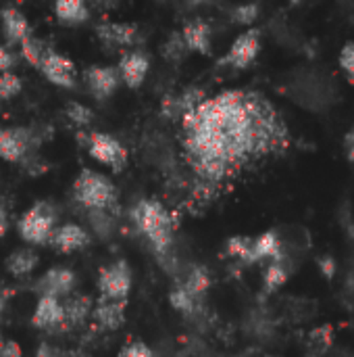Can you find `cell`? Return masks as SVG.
<instances>
[{
	"label": "cell",
	"mask_w": 354,
	"mask_h": 357,
	"mask_svg": "<svg viewBox=\"0 0 354 357\" xmlns=\"http://www.w3.org/2000/svg\"><path fill=\"white\" fill-rule=\"evenodd\" d=\"M179 121L186 163L204 188L221 186L246 163L284 149L288 140L273 107L244 90L204 98Z\"/></svg>",
	"instance_id": "6da1fadb"
},
{
	"label": "cell",
	"mask_w": 354,
	"mask_h": 357,
	"mask_svg": "<svg viewBox=\"0 0 354 357\" xmlns=\"http://www.w3.org/2000/svg\"><path fill=\"white\" fill-rule=\"evenodd\" d=\"M129 220L136 230L150 243L156 257L171 253L175 220L169 209L156 199H140L129 209Z\"/></svg>",
	"instance_id": "7a4b0ae2"
},
{
	"label": "cell",
	"mask_w": 354,
	"mask_h": 357,
	"mask_svg": "<svg viewBox=\"0 0 354 357\" xmlns=\"http://www.w3.org/2000/svg\"><path fill=\"white\" fill-rule=\"evenodd\" d=\"M286 92L305 109L323 113L332 109L340 98L338 82L323 69H298L292 73V79Z\"/></svg>",
	"instance_id": "3957f363"
},
{
	"label": "cell",
	"mask_w": 354,
	"mask_h": 357,
	"mask_svg": "<svg viewBox=\"0 0 354 357\" xmlns=\"http://www.w3.org/2000/svg\"><path fill=\"white\" fill-rule=\"evenodd\" d=\"M73 199L86 211H117V188L113 180L94 169H81L73 182Z\"/></svg>",
	"instance_id": "277c9868"
},
{
	"label": "cell",
	"mask_w": 354,
	"mask_h": 357,
	"mask_svg": "<svg viewBox=\"0 0 354 357\" xmlns=\"http://www.w3.org/2000/svg\"><path fill=\"white\" fill-rule=\"evenodd\" d=\"M58 226V209L50 201L33 203L19 220V236L33 247H46Z\"/></svg>",
	"instance_id": "5b68a950"
},
{
	"label": "cell",
	"mask_w": 354,
	"mask_h": 357,
	"mask_svg": "<svg viewBox=\"0 0 354 357\" xmlns=\"http://www.w3.org/2000/svg\"><path fill=\"white\" fill-rule=\"evenodd\" d=\"M96 287L100 291V299L125 303L131 293V268L125 259H117L98 272Z\"/></svg>",
	"instance_id": "8992f818"
},
{
	"label": "cell",
	"mask_w": 354,
	"mask_h": 357,
	"mask_svg": "<svg viewBox=\"0 0 354 357\" xmlns=\"http://www.w3.org/2000/svg\"><path fill=\"white\" fill-rule=\"evenodd\" d=\"M86 146H88V153H90V157L94 161H98L100 165L111 167L113 172H121L129 161V153L123 146V142H119L111 134L92 132V134H88Z\"/></svg>",
	"instance_id": "52a82bcc"
},
{
	"label": "cell",
	"mask_w": 354,
	"mask_h": 357,
	"mask_svg": "<svg viewBox=\"0 0 354 357\" xmlns=\"http://www.w3.org/2000/svg\"><path fill=\"white\" fill-rule=\"evenodd\" d=\"M75 289H77V276L73 270H69L65 266H56V268L46 270L33 287L38 297H52L58 301L73 295Z\"/></svg>",
	"instance_id": "ba28073f"
},
{
	"label": "cell",
	"mask_w": 354,
	"mask_h": 357,
	"mask_svg": "<svg viewBox=\"0 0 354 357\" xmlns=\"http://www.w3.org/2000/svg\"><path fill=\"white\" fill-rule=\"evenodd\" d=\"M261 50V31L259 29H248L244 33H240L230 50L225 52V56H221L217 61V67H234V69H246L259 54Z\"/></svg>",
	"instance_id": "9c48e42d"
},
{
	"label": "cell",
	"mask_w": 354,
	"mask_h": 357,
	"mask_svg": "<svg viewBox=\"0 0 354 357\" xmlns=\"http://www.w3.org/2000/svg\"><path fill=\"white\" fill-rule=\"evenodd\" d=\"M40 71L50 84H54L58 88L73 90L77 86V67H75V63L69 56H65V54H61V52H56L52 48L46 52V56H44V61L40 65Z\"/></svg>",
	"instance_id": "30bf717a"
},
{
	"label": "cell",
	"mask_w": 354,
	"mask_h": 357,
	"mask_svg": "<svg viewBox=\"0 0 354 357\" xmlns=\"http://www.w3.org/2000/svg\"><path fill=\"white\" fill-rule=\"evenodd\" d=\"M83 84L88 88V94L94 98V100H106L111 98L119 84H121V77H119V71L117 67H108V65H92L83 71Z\"/></svg>",
	"instance_id": "8fae6325"
},
{
	"label": "cell",
	"mask_w": 354,
	"mask_h": 357,
	"mask_svg": "<svg viewBox=\"0 0 354 357\" xmlns=\"http://www.w3.org/2000/svg\"><path fill=\"white\" fill-rule=\"evenodd\" d=\"M33 144V134L27 128H4L0 130V159L8 163L23 161Z\"/></svg>",
	"instance_id": "7c38bea8"
},
{
	"label": "cell",
	"mask_w": 354,
	"mask_h": 357,
	"mask_svg": "<svg viewBox=\"0 0 354 357\" xmlns=\"http://www.w3.org/2000/svg\"><path fill=\"white\" fill-rule=\"evenodd\" d=\"M96 36L111 48H134L140 42V29L131 23L102 21L96 25Z\"/></svg>",
	"instance_id": "4fadbf2b"
},
{
	"label": "cell",
	"mask_w": 354,
	"mask_h": 357,
	"mask_svg": "<svg viewBox=\"0 0 354 357\" xmlns=\"http://www.w3.org/2000/svg\"><path fill=\"white\" fill-rule=\"evenodd\" d=\"M119 77L127 88H140L150 71V56L144 50H127L119 61Z\"/></svg>",
	"instance_id": "5bb4252c"
},
{
	"label": "cell",
	"mask_w": 354,
	"mask_h": 357,
	"mask_svg": "<svg viewBox=\"0 0 354 357\" xmlns=\"http://www.w3.org/2000/svg\"><path fill=\"white\" fill-rule=\"evenodd\" d=\"M88 245H90V232L73 222L56 226L48 241V247H52L58 253H73L86 249Z\"/></svg>",
	"instance_id": "9a60e30c"
},
{
	"label": "cell",
	"mask_w": 354,
	"mask_h": 357,
	"mask_svg": "<svg viewBox=\"0 0 354 357\" xmlns=\"http://www.w3.org/2000/svg\"><path fill=\"white\" fill-rule=\"evenodd\" d=\"M31 326L44 333H56L63 331L65 326V316H63V301L52 299V297H40L38 305L31 316Z\"/></svg>",
	"instance_id": "2e32d148"
},
{
	"label": "cell",
	"mask_w": 354,
	"mask_h": 357,
	"mask_svg": "<svg viewBox=\"0 0 354 357\" xmlns=\"http://www.w3.org/2000/svg\"><path fill=\"white\" fill-rule=\"evenodd\" d=\"M204 90L196 88V86H190L188 90H184L182 94H175V96H165L163 102H161V113L163 117L167 119H182L186 113L194 111L202 100H204Z\"/></svg>",
	"instance_id": "e0dca14e"
},
{
	"label": "cell",
	"mask_w": 354,
	"mask_h": 357,
	"mask_svg": "<svg viewBox=\"0 0 354 357\" xmlns=\"http://www.w3.org/2000/svg\"><path fill=\"white\" fill-rule=\"evenodd\" d=\"M92 310H94V301L90 295L75 291L73 295L63 299V316H65L63 331H73L83 326L92 318Z\"/></svg>",
	"instance_id": "ac0fdd59"
},
{
	"label": "cell",
	"mask_w": 354,
	"mask_h": 357,
	"mask_svg": "<svg viewBox=\"0 0 354 357\" xmlns=\"http://www.w3.org/2000/svg\"><path fill=\"white\" fill-rule=\"evenodd\" d=\"M0 23H2V31H4V38L8 44H21L25 38H29L33 33L27 17L17 6L0 8Z\"/></svg>",
	"instance_id": "d6986e66"
},
{
	"label": "cell",
	"mask_w": 354,
	"mask_h": 357,
	"mask_svg": "<svg viewBox=\"0 0 354 357\" xmlns=\"http://www.w3.org/2000/svg\"><path fill=\"white\" fill-rule=\"evenodd\" d=\"M94 324L104 333H115L125 324V303L100 299L92 310Z\"/></svg>",
	"instance_id": "ffe728a7"
},
{
	"label": "cell",
	"mask_w": 354,
	"mask_h": 357,
	"mask_svg": "<svg viewBox=\"0 0 354 357\" xmlns=\"http://www.w3.org/2000/svg\"><path fill=\"white\" fill-rule=\"evenodd\" d=\"M182 38L186 42V48L198 54H211L213 50V29L202 19H192L184 25Z\"/></svg>",
	"instance_id": "44dd1931"
},
{
	"label": "cell",
	"mask_w": 354,
	"mask_h": 357,
	"mask_svg": "<svg viewBox=\"0 0 354 357\" xmlns=\"http://www.w3.org/2000/svg\"><path fill=\"white\" fill-rule=\"evenodd\" d=\"M40 264V257L38 253L31 249V247H21V249H15L6 255L4 259V268L10 276L15 278H23L27 274H31Z\"/></svg>",
	"instance_id": "7402d4cb"
},
{
	"label": "cell",
	"mask_w": 354,
	"mask_h": 357,
	"mask_svg": "<svg viewBox=\"0 0 354 357\" xmlns=\"http://www.w3.org/2000/svg\"><path fill=\"white\" fill-rule=\"evenodd\" d=\"M282 257V241L277 230H269L252 238V264H269Z\"/></svg>",
	"instance_id": "603a6c76"
},
{
	"label": "cell",
	"mask_w": 354,
	"mask_h": 357,
	"mask_svg": "<svg viewBox=\"0 0 354 357\" xmlns=\"http://www.w3.org/2000/svg\"><path fill=\"white\" fill-rule=\"evenodd\" d=\"M54 15L61 25L67 27H77L90 19V6L79 0H58L54 2Z\"/></svg>",
	"instance_id": "cb8c5ba5"
},
{
	"label": "cell",
	"mask_w": 354,
	"mask_h": 357,
	"mask_svg": "<svg viewBox=\"0 0 354 357\" xmlns=\"http://www.w3.org/2000/svg\"><path fill=\"white\" fill-rule=\"evenodd\" d=\"M319 314V303L309 297H288L284 301V316L292 324H307Z\"/></svg>",
	"instance_id": "d4e9b609"
},
{
	"label": "cell",
	"mask_w": 354,
	"mask_h": 357,
	"mask_svg": "<svg viewBox=\"0 0 354 357\" xmlns=\"http://www.w3.org/2000/svg\"><path fill=\"white\" fill-rule=\"evenodd\" d=\"M182 287H184L194 299L202 301L204 295H207L209 289H211V274H209V270L202 268V266L190 268L188 274H186V280L182 282Z\"/></svg>",
	"instance_id": "484cf974"
},
{
	"label": "cell",
	"mask_w": 354,
	"mask_h": 357,
	"mask_svg": "<svg viewBox=\"0 0 354 357\" xmlns=\"http://www.w3.org/2000/svg\"><path fill=\"white\" fill-rule=\"evenodd\" d=\"M88 224L100 238H111L117 230V211H88Z\"/></svg>",
	"instance_id": "4316f807"
},
{
	"label": "cell",
	"mask_w": 354,
	"mask_h": 357,
	"mask_svg": "<svg viewBox=\"0 0 354 357\" xmlns=\"http://www.w3.org/2000/svg\"><path fill=\"white\" fill-rule=\"evenodd\" d=\"M19 48H21V56H23L31 67H38V69H40V65H42L46 52L50 50V46H48L42 38H38V36H33V33H31L29 38H25V40L19 44Z\"/></svg>",
	"instance_id": "83f0119b"
},
{
	"label": "cell",
	"mask_w": 354,
	"mask_h": 357,
	"mask_svg": "<svg viewBox=\"0 0 354 357\" xmlns=\"http://www.w3.org/2000/svg\"><path fill=\"white\" fill-rule=\"evenodd\" d=\"M307 343H309V349L313 356H328L332 351V345H334V328L332 326L313 328L307 337Z\"/></svg>",
	"instance_id": "f1b7e54d"
},
{
	"label": "cell",
	"mask_w": 354,
	"mask_h": 357,
	"mask_svg": "<svg viewBox=\"0 0 354 357\" xmlns=\"http://www.w3.org/2000/svg\"><path fill=\"white\" fill-rule=\"evenodd\" d=\"M273 29V36L277 42H282L284 46H290V48H309V42L305 40V36L294 29L292 25H288L286 21H275L271 25Z\"/></svg>",
	"instance_id": "f546056e"
},
{
	"label": "cell",
	"mask_w": 354,
	"mask_h": 357,
	"mask_svg": "<svg viewBox=\"0 0 354 357\" xmlns=\"http://www.w3.org/2000/svg\"><path fill=\"white\" fill-rule=\"evenodd\" d=\"M225 253L244 266H255L252 264V238L250 236H232L225 243Z\"/></svg>",
	"instance_id": "4dcf8cb0"
},
{
	"label": "cell",
	"mask_w": 354,
	"mask_h": 357,
	"mask_svg": "<svg viewBox=\"0 0 354 357\" xmlns=\"http://www.w3.org/2000/svg\"><path fill=\"white\" fill-rule=\"evenodd\" d=\"M169 303L175 312H179L184 316H192L200 310V301L194 299L182 284L173 287V291L169 293Z\"/></svg>",
	"instance_id": "1f68e13d"
},
{
	"label": "cell",
	"mask_w": 354,
	"mask_h": 357,
	"mask_svg": "<svg viewBox=\"0 0 354 357\" xmlns=\"http://www.w3.org/2000/svg\"><path fill=\"white\" fill-rule=\"evenodd\" d=\"M163 56L167 61H173V63H179L186 54H188V48H186V42L182 38V31H171L167 42L163 44Z\"/></svg>",
	"instance_id": "d6a6232c"
},
{
	"label": "cell",
	"mask_w": 354,
	"mask_h": 357,
	"mask_svg": "<svg viewBox=\"0 0 354 357\" xmlns=\"http://www.w3.org/2000/svg\"><path fill=\"white\" fill-rule=\"evenodd\" d=\"M65 113H67V117H69L75 126H79V128H88V126L94 121L92 109L86 107L83 102H77V100H69V102L65 105Z\"/></svg>",
	"instance_id": "836d02e7"
},
{
	"label": "cell",
	"mask_w": 354,
	"mask_h": 357,
	"mask_svg": "<svg viewBox=\"0 0 354 357\" xmlns=\"http://www.w3.org/2000/svg\"><path fill=\"white\" fill-rule=\"evenodd\" d=\"M259 13H261V6L259 4H238L234 8H230V17L234 23H240V25H250L259 19Z\"/></svg>",
	"instance_id": "e575fe53"
},
{
	"label": "cell",
	"mask_w": 354,
	"mask_h": 357,
	"mask_svg": "<svg viewBox=\"0 0 354 357\" xmlns=\"http://www.w3.org/2000/svg\"><path fill=\"white\" fill-rule=\"evenodd\" d=\"M23 88V82L17 73H0V100L15 98Z\"/></svg>",
	"instance_id": "d590c367"
},
{
	"label": "cell",
	"mask_w": 354,
	"mask_h": 357,
	"mask_svg": "<svg viewBox=\"0 0 354 357\" xmlns=\"http://www.w3.org/2000/svg\"><path fill=\"white\" fill-rule=\"evenodd\" d=\"M342 305L348 312H354V255L348 261V272H346V280L342 289Z\"/></svg>",
	"instance_id": "8d00e7d4"
},
{
	"label": "cell",
	"mask_w": 354,
	"mask_h": 357,
	"mask_svg": "<svg viewBox=\"0 0 354 357\" xmlns=\"http://www.w3.org/2000/svg\"><path fill=\"white\" fill-rule=\"evenodd\" d=\"M119 357H156V356H154V351H152L146 343H142V341H134V343L125 345V347L119 351Z\"/></svg>",
	"instance_id": "74e56055"
},
{
	"label": "cell",
	"mask_w": 354,
	"mask_h": 357,
	"mask_svg": "<svg viewBox=\"0 0 354 357\" xmlns=\"http://www.w3.org/2000/svg\"><path fill=\"white\" fill-rule=\"evenodd\" d=\"M340 65L346 71L348 79L354 82V44H346L340 52Z\"/></svg>",
	"instance_id": "f35d334b"
},
{
	"label": "cell",
	"mask_w": 354,
	"mask_h": 357,
	"mask_svg": "<svg viewBox=\"0 0 354 357\" xmlns=\"http://www.w3.org/2000/svg\"><path fill=\"white\" fill-rule=\"evenodd\" d=\"M15 65H17V54L6 44H0V73H10Z\"/></svg>",
	"instance_id": "ab89813d"
},
{
	"label": "cell",
	"mask_w": 354,
	"mask_h": 357,
	"mask_svg": "<svg viewBox=\"0 0 354 357\" xmlns=\"http://www.w3.org/2000/svg\"><path fill=\"white\" fill-rule=\"evenodd\" d=\"M317 266H319V270H321V274L325 276V278H334L336 276V270H338V266H336V259L330 255V253H323V255H319L317 257Z\"/></svg>",
	"instance_id": "60d3db41"
},
{
	"label": "cell",
	"mask_w": 354,
	"mask_h": 357,
	"mask_svg": "<svg viewBox=\"0 0 354 357\" xmlns=\"http://www.w3.org/2000/svg\"><path fill=\"white\" fill-rule=\"evenodd\" d=\"M23 349L13 339H0V357H21Z\"/></svg>",
	"instance_id": "b9f144b4"
},
{
	"label": "cell",
	"mask_w": 354,
	"mask_h": 357,
	"mask_svg": "<svg viewBox=\"0 0 354 357\" xmlns=\"http://www.w3.org/2000/svg\"><path fill=\"white\" fill-rule=\"evenodd\" d=\"M338 222L344 226V228H348L351 224H353V207H351V203L348 201H344L342 205H340V209H338Z\"/></svg>",
	"instance_id": "7bdbcfd3"
},
{
	"label": "cell",
	"mask_w": 354,
	"mask_h": 357,
	"mask_svg": "<svg viewBox=\"0 0 354 357\" xmlns=\"http://www.w3.org/2000/svg\"><path fill=\"white\" fill-rule=\"evenodd\" d=\"M35 357H61V349H56L48 343H42L35 351Z\"/></svg>",
	"instance_id": "ee69618b"
},
{
	"label": "cell",
	"mask_w": 354,
	"mask_h": 357,
	"mask_svg": "<svg viewBox=\"0 0 354 357\" xmlns=\"http://www.w3.org/2000/svg\"><path fill=\"white\" fill-rule=\"evenodd\" d=\"M6 232H8V211H6V207L0 203V238H4Z\"/></svg>",
	"instance_id": "f6af8a7d"
},
{
	"label": "cell",
	"mask_w": 354,
	"mask_h": 357,
	"mask_svg": "<svg viewBox=\"0 0 354 357\" xmlns=\"http://www.w3.org/2000/svg\"><path fill=\"white\" fill-rule=\"evenodd\" d=\"M10 295H13V291H8V289H0V322H2V316H4V312H6V305H8Z\"/></svg>",
	"instance_id": "bcb514c9"
},
{
	"label": "cell",
	"mask_w": 354,
	"mask_h": 357,
	"mask_svg": "<svg viewBox=\"0 0 354 357\" xmlns=\"http://www.w3.org/2000/svg\"><path fill=\"white\" fill-rule=\"evenodd\" d=\"M242 357H269L267 351H263V349H259V347H252V349H246Z\"/></svg>",
	"instance_id": "7dc6e473"
},
{
	"label": "cell",
	"mask_w": 354,
	"mask_h": 357,
	"mask_svg": "<svg viewBox=\"0 0 354 357\" xmlns=\"http://www.w3.org/2000/svg\"><path fill=\"white\" fill-rule=\"evenodd\" d=\"M346 149H348V157H351V161H354V130L348 132V136H346Z\"/></svg>",
	"instance_id": "c3c4849f"
},
{
	"label": "cell",
	"mask_w": 354,
	"mask_h": 357,
	"mask_svg": "<svg viewBox=\"0 0 354 357\" xmlns=\"http://www.w3.org/2000/svg\"><path fill=\"white\" fill-rule=\"evenodd\" d=\"M328 356L330 357H354V354L351 351V349H332Z\"/></svg>",
	"instance_id": "681fc988"
},
{
	"label": "cell",
	"mask_w": 354,
	"mask_h": 357,
	"mask_svg": "<svg viewBox=\"0 0 354 357\" xmlns=\"http://www.w3.org/2000/svg\"><path fill=\"white\" fill-rule=\"evenodd\" d=\"M61 357H90L81 349H69V351H61Z\"/></svg>",
	"instance_id": "f907efd6"
},
{
	"label": "cell",
	"mask_w": 354,
	"mask_h": 357,
	"mask_svg": "<svg viewBox=\"0 0 354 357\" xmlns=\"http://www.w3.org/2000/svg\"><path fill=\"white\" fill-rule=\"evenodd\" d=\"M346 232H348V236H351V238L354 241V222L351 224V226H348V228H346Z\"/></svg>",
	"instance_id": "816d5d0a"
},
{
	"label": "cell",
	"mask_w": 354,
	"mask_h": 357,
	"mask_svg": "<svg viewBox=\"0 0 354 357\" xmlns=\"http://www.w3.org/2000/svg\"><path fill=\"white\" fill-rule=\"evenodd\" d=\"M305 357H319V356H313V354H309V356H305Z\"/></svg>",
	"instance_id": "f5cc1de1"
}]
</instances>
